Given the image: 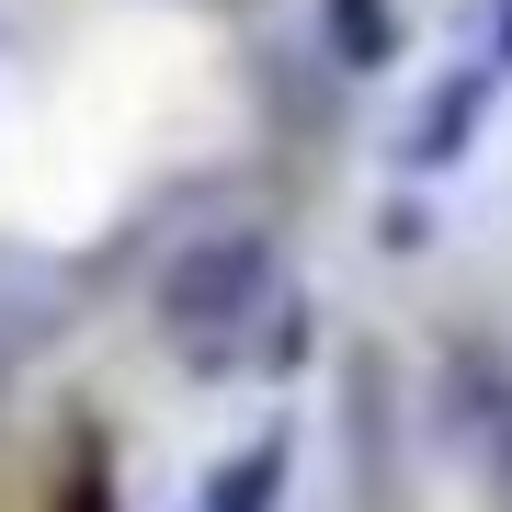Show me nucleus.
Returning a JSON list of instances; mask_svg holds the SVG:
<instances>
[{
    "mask_svg": "<svg viewBox=\"0 0 512 512\" xmlns=\"http://www.w3.org/2000/svg\"><path fill=\"white\" fill-rule=\"evenodd\" d=\"M274 296V239H251V228H228V239H194V251H171V274H160V330L183 353H217L251 330V308Z\"/></svg>",
    "mask_w": 512,
    "mask_h": 512,
    "instance_id": "nucleus-1",
    "label": "nucleus"
},
{
    "mask_svg": "<svg viewBox=\"0 0 512 512\" xmlns=\"http://www.w3.org/2000/svg\"><path fill=\"white\" fill-rule=\"evenodd\" d=\"M274 490H285V433L262 444V456L217 467V490H205V512H274Z\"/></svg>",
    "mask_w": 512,
    "mask_h": 512,
    "instance_id": "nucleus-3",
    "label": "nucleus"
},
{
    "mask_svg": "<svg viewBox=\"0 0 512 512\" xmlns=\"http://www.w3.org/2000/svg\"><path fill=\"white\" fill-rule=\"evenodd\" d=\"M501 69H512V0L490 12V46H478V80H501Z\"/></svg>",
    "mask_w": 512,
    "mask_h": 512,
    "instance_id": "nucleus-5",
    "label": "nucleus"
},
{
    "mask_svg": "<svg viewBox=\"0 0 512 512\" xmlns=\"http://www.w3.org/2000/svg\"><path fill=\"white\" fill-rule=\"evenodd\" d=\"M46 512H114V490H103V456H80V467H69V490H57Z\"/></svg>",
    "mask_w": 512,
    "mask_h": 512,
    "instance_id": "nucleus-4",
    "label": "nucleus"
},
{
    "mask_svg": "<svg viewBox=\"0 0 512 512\" xmlns=\"http://www.w3.org/2000/svg\"><path fill=\"white\" fill-rule=\"evenodd\" d=\"M319 35H330L342 69H387V57H399V12H387V0H319Z\"/></svg>",
    "mask_w": 512,
    "mask_h": 512,
    "instance_id": "nucleus-2",
    "label": "nucleus"
}]
</instances>
